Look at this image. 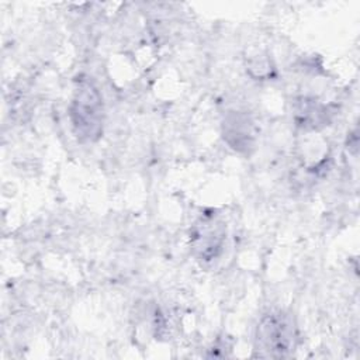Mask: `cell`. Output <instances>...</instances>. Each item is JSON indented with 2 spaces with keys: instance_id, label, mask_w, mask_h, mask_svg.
Instances as JSON below:
<instances>
[{
  "instance_id": "4",
  "label": "cell",
  "mask_w": 360,
  "mask_h": 360,
  "mask_svg": "<svg viewBox=\"0 0 360 360\" xmlns=\"http://www.w3.org/2000/svg\"><path fill=\"white\" fill-rule=\"evenodd\" d=\"M222 136L232 149L248 153L255 146V122L246 112H228L222 122Z\"/></svg>"
},
{
  "instance_id": "1",
  "label": "cell",
  "mask_w": 360,
  "mask_h": 360,
  "mask_svg": "<svg viewBox=\"0 0 360 360\" xmlns=\"http://www.w3.org/2000/svg\"><path fill=\"white\" fill-rule=\"evenodd\" d=\"M69 120L76 139L96 142L104 127V103L98 87L89 77L77 79L69 104Z\"/></svg>"
},
{
  "instance_id": "5",
  "label": "cell",
  "mask_w": 360,
  "mask_h": 360,
  "mask_svg": "<svg viewBox=\"0 0 360 360\" xmlns=\"http://www.w3.org/2000/svg\"><path fill=\"white\" fill-rule=\"evenodd\" d=\"M330 114L326 104L311 97H301L294 105V120L297 125L308 131H316L328 125Z\"/></svg>"
},
{
  "instance_id": "2",
  "label": "cell",
  "mask_w": 360,
  "mask_h": 360,
  "mask_svg": "<svg viewBox=\"0 0 360 360\" xmlns=\"http://www.w3.org/2000/svg\"><path fill=\"white\" fill-rule=\"evenodd\" d=\"M297 343L298 329L290 312L270 309L262 315L253 338V347L259 357H288Z\"/></svg>"
},
{
  "instance_id": "3",
  "label": "cell",
  "mask_w": 360,
  "mask_h": 360,
  "mask_svg": "<svg viewBox=\"0 0 360 360\" xmlns=\"http://www.w3.org/2000/svg\"><path fill=\"white\" fill-rule=\"evenodd\" d=\"M226 240V225L214 210L201 214L190 229V246L201 264H211L219 259Z\"/></svg>"
}]
</instances>
